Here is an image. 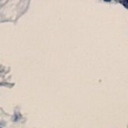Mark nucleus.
I'll return each mask as SVG.
<instances>
[{"mask_svg":"<svg viewBox=\"0 0 128 128\" xmlns=\"http://www.w3.org/2000/svg\"><path fill=\"white\" fill-rule=\"evenodd\" d=\"M120 2L121 3H123V6L124 7L128 9V0H126V1H120Z\"/></svg>","mask_w":128,"mask_h":128,"instance_id":"f257e3e1","label":"nucleus"}]
</instances>
